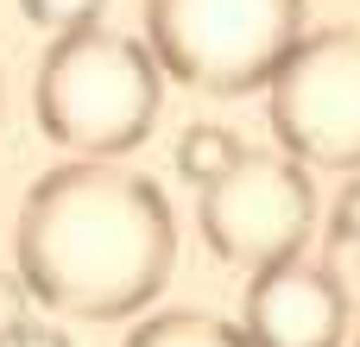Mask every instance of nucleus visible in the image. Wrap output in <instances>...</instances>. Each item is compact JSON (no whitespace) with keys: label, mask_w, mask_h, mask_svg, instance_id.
I'll use <instances>...</instances> for the list:
<instances>
[{"label":"nucleus","mask_w":360,"mask_h":347,"mask_svg":"<svg viewBox=\"0 0 360 347\" xmlns=\"http://www.w3.org/2000/svg\"><path fill=\"white\" fill-rule=\"evenodd\" d=\"M240 329L253 347H342L354 335V303L329 266L278 259L253 272Z\"/></svg>","instance_id":"nucleus-6"},{"label":"nucleus","mask_w":360,"mask_h":347,"mask_svg":"<svg viewBox=\"0 0 360 347\" xmlns=\"http://www.w3.org/2000/svg\"><path fill=\"white\" fill-rule=\"evenodd\" d=\"M354 347H360V322H354Z\"/></svg>","instance_id":"nucleus-14"},{"label":"nucleus","mask_w":360,"mask_h":347,"mask_svg":"<svg viewBox=\"0 0 360 347\" xmlns=\"http://www.w3.org/2000/svg\"><path fill=\"white\" fill-rule=\"evenodd\" d=\"M310 164L291 152H240L215 183H202V240L228 266H278L297 259L316 221V190L304 177Z\"/></svg>","instance_id":"nucleus-5"},{"label":"nucleus","mask_w":360,"mask_h":347,"mask_svg":"<svg viewBox=\"0 0 360 347\" xmlns=\"http://www.w3.org/2000/svg\"><path fill=\"white\" fill-rule=\"evenodd\" d=\"M0 347H70V335H63V329H51V322H32V316H25L19 329H6V335H0Z\"/></svg>","instance_id":"nucleus-11"},{"label":"nucleus","mask_w":360,"mask_h":347,"mask_svg":"<svg viewBox=\"0 0 360 347\" xmlns=\"http://www.w3.org/2000/svg\"><path fill=\"white\" fill-rule=\"evenodd\" d=\"M329 240H360V177L342 190V202H335V228H329Z\"/></svg>","instance_id":"nucleus-12"},{"label":"nucleus","mask_w":360,"mask_h":347,"mask_svg":"<svg viewBox=\"0 0 360 347\" xmlns=\"http://www.w3.org/2000/svg\"><path fill=\"white\" fill-rule=\"evenodd\" d=\"M177 259V221L152 177L114 158H70L44 171L13 221V266L25 291L82 322L146 310Z\"/></svg>","instance_id":"nucleus-1"},{"label":"nucleus","mask_w":360,"mask_h":347,"mask_svg":"<svg viewBox=\"0 0 360 347\" xmlns=\"http://www.w3.org/2000/svg\"><path fill=\"white\" fill-rule=\"evenodd\" d=\"M304 38V0H146V44L165 76L247 95L278 76Z\"/></svg>","instance_id":"nucleus-3"},{"label":"nucleus","mask_w":360,"mask_h":347,"mask_svg":"<svg viewBox=\"0 0 360 347\" xmlns=\"http://www.w3.org/2000/svg\"><path fill=\"white\" fill-rule=\"evenodd\" d=\"M108 0H19V13L44 32H76V25H95Z\"/></svg>","instance_id":"nucleus-9"},{"label":"nucleus","mask_w":360,"mask_h":347,"mask_svg":"<svg viewBox=\"0 0 360 347\" xmlns=\"http://www.w3.org/2000/svg\"><path fill=\"white\" fill-rule=\"evenodd\" d=\"M120 347H253V341H247V329H234L209 310H165V316L139 322Z\"/></svg>","instance_id":"nucleus-7"},{"label":"nucleus","mask_w":360,"mask_h":347,"mask_svg":"<svg viewBox=\"0 0 360 347\" xmlns=\"http://www.w3.org/2000/svg\"><path fill=\"white\" fill-rule=\"evenodd\" d=\"M272 133L316 171H360V25L304 32L266 82Z\"/></svg>","instance_id":"nucleus-4"},{"label":"nucleus","mask_w":360,"mask_h":347,"mask_svg":"<svg viewBox=\"0 0 360 347\" xmlns=\"http://www.w3.org/2000/svg\"><path fill=\"white\" fill-rule=\"evenodd\" d=\"M240 152H247V145H240L228 126H190V133H184V145H177V171L202 190V183H215Z\"/></svg>","instance_id":"nucleus-8"},{"label":"nucleus","mask_w":360,"mask_h":347,"mask_svg":"<svg viewBox=\"0 0 360 347\" xmlns=\"http://www.w3.org/2000/svg\"><path fill=\"white\" fill-rule=\"evenodd\" d=\"M329 272L342 278V291L360 278V240H329Z\"/></svg>","instance_id":"nucleus-13"},{"label":"nucleus","mask_w":360,"mask_h":347,"mask_svg":"<svg viewBox=\"0 0 360 347\" xmlns=\"http://www.w3.org/2000/svg\"><path fill=\"white\" fill-rule=\"evenodd\" d=\"M165 63L152 44L95 25L57 32L38 63V126L76 158H120L152 133Z\"/></svg>","instance_id":"nucleus-2"},{"label":"nucleus","mask_w":360,"mask_h":347,"mask_svg":"<svg viewBox=\"0 0 360 347\" xmlns=\"http://www.w3.org/2000/svg\"><path fill=\"white\" fill-rule=\"evenodd\" d=\"M25 297H32L25 278H19V272H0V335L25 322Z\"/></svg>","instance_id":"nucleus-10"}]
</instances>
